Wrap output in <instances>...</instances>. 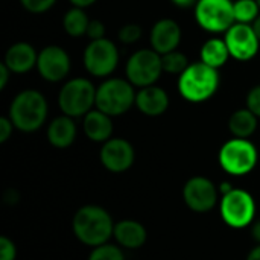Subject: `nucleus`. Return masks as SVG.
Masks as SVG:
<instances>
[{
  "label": "nucleus",
  "mask_w": 260,
  "mask_h": 260,
  "mask_svg": "<svg viewBox=\"0 0 260 260\" xmlns=\"http://www.w3.org/2000/svg\"><path fill=\"white\" fill-rule=\"evenodd\" d=\"M72 229L81 244L96 248L107 244L110 238H113L114 221L104 207L87 204L78 209L73 215Z\"/></svg>",
  "instance_id": "nucleus-1"
},
{
  "label": "nucleus",
  "mask_w": 260,
  "mask_h": 260,
  "mask_svg": "<svg viewBox=\"0 0 260 260\" xmlns=\"http://www.w3.org/2000/svg\"><path fill=\"white\" fill-rule=\"evenodd\" d=\"M221 78L216 69L198 61L189 64V67L178 76V93L190 104H203L209 101L218 91Z\"/></svg>",
  "instance_id": "nucleus-2"
},
{
  "label": "nucleus",
  "mask_w": 260,
  "mask_h": 260,
  "mask_svg": "<svg viewBox=\"0 0 260 260\" xmlns=\"http://www.w3.org/2000/svg\"><path fill=\"white\" fill-rule=\"evenodd\" d=\"M49 114V105L43 93L37 90H23L11 102L8 117L15 129L21 133H34L40 129Z\"/></svg>",
  "instance_id": "nucleus-3"
},
{
  "label": "nucleus",
  "mask_w": 260,
  "mask_h": 260,
  "mask_svg": "<svg viewBox=\"0 0 260 260\" xmlns=\"http://www.w3.org/2000/svg\"><path fill=\"white\" fill-rule=\"evenodd\" d=\"M218 161L225 174L232 177H244L256 169L259 152L250 139L233 137L221 146Z\"/></svg>",
  "instance_id": "nucleus-4"
},
{
  "label": "nucleus",
  "mask_w": 260,
  "mask_h": 260,
  "mask_svg": "<svg viewBox=\"0 0 260 260\" xmlns=\"http://www.w3.org/2000/svg\"><path fill=\"white\" fill-rule=\"evenodd\" d=\"M96 87L85 78L67 81L58 93V107L62 114L70 117H84L96 107Z\"/></svg>",
  "instance_id": "nucleus-5"
},
{
  "label": "nucleus",
  "mask_w": 260,
  "mask_h": 260,
  "mask_svg": "<svg viewBox=\"0 0 260 260\" xmlns=\"http://www.w3.org/2000/svg\"><path fill=\"white\" fill-rule=\"evenodd\" d=\"M134 85L128 79L110 78L96 90V108L111 117L125 114L136 105Z\"/></svg>",
  "instance_id": "nucleus-6"
},
{
  "label": "nucleus",
  "mask_w": 260,
  "mask_h": 260,
  "mask_svg": "<svg viewBox=\"0 0 260 260\" xmlns=\"http://www.w3.org/2000/svg\"><path fill=\"white\" fill-rule=\"evenodd\" d=\"M256 201L244 189H233L219 200V215L225 225L235 230L251 227L256 219Z\"/></svg>",
  "instance_id": "nucleus-7"
},
{
  "label": "nucleus",
  "mask_w": 260,
  "mask_h": 260,
  "mask_svg": "<svg viewBox=\"0 0 260 260\" xmlns=\"http://www.w3.org/2000/svg\"><path fill=\"white\" fill-rule=\"evenodd\" d=\"M126 79L139 88L155 85L163 73L161 55L154 49H140L134 52L125 66Z\"/></svg>",
  "instance_id": "nucleus-8"
},
{
  "label": "nucleus",
  "mask_w": 260,
  "mask_h": 260,
  "mask_svg": "<svg viewBox=\"0 0 260 260\" xmlns=\"http://www.w3.org/2000/svg\"><path fill=\"white\" fill-rule=\"evenodd\" d=\"M195 20L206 32L225 34L236 23L233 0H198L195 5Z\"/></svg>",
  "instance_id": "nucleus-9"
},
{
  "label": "nucleus",
  "mask_w": 260,
  "mask_h": 260,
  "mask_svg": "<svg viewBox=\"0 0 260 260\" xmlns=\"http://www.w3.org/2000/svg\"><path fill=\"white\" fill-rule=\"evenodd\" d=\"M82 62L91 76L107 78L117 69L119 49L108 38L93 40L84 50Z\"/></svg>",
  "instance_id": "nucleus-10"
},
{
  "label": "nucleus",
  "mask_w": 260,
  "mask_h": 260,
  "mask_svg": "<svg viewBox=\"0 0 260 260\" xmlns=\"http://www.w3.org/2000/svg\"><path fill=\"white\" fill-rule=\"evenodd\" d=\"M219 189L212 180L203 175L192 177L183 187L184 204L195 213H207L218 204Z\"/></svg>",
  "instance_id": "nucleus-11"
},
{
  "label": "nucleus",
  "mask_w": 260,
  "mask_h": 260,
  "mask_svg": "<svg viewBox=\"0 0 260 260\" xmlns=\"http://www.w3.org/2000/svg\"><path fill=\"white\" fill-rule=\"evenodd\" d=\"M230 56L236 61H250L260 52V40L251 24L235 23L224 37Z\"/></svg>",
  "instance_id": "nucleus-12"
},
{
  "label": "nucleus",
  "mask_w": 260,
  "mask_h": 260,
  "mask_svg": "<svg viewBox=\"0 0 260 260\" xmlns=\"http://www.w3.org/2000/svg\"><path fill=\"white\" fill-rule=\"evenodd\" d=\"M99 158L107 171L113 174H122L134 165L136 151L126 139L111 137L110 140L102 143Z\"/></svg>",
  "instance_id": "nucleus-13"
},
{
  "label": "nucleus",
  "mask_w": 260,
  "mask_h": 260,
  "mask_svg": "<svg viewBox=\"0 0 260 260\" xmlns=\"http://www.w3.org/2000/svg\"><path fill=\"white\" fill-rule=\"evenodd\" d=\"M38 73L47 82H59L70 72V56L59 46H46L38 52Z\"/></svg>",
  "instance_id": "nucleus-14"
},
{
  "label": "nucleus",
  "mask_w": 260,
  "mask_h": 260,
  "mask_svg": "<svg viewBox=\"0 0 260 260\" xmlns=\"http://www.w3.org/2000/svg\"><path fill=\"white\" fill-rule=\"evenodd\" d=\"M151 49L165 55L178 49L181 43V27L172 18H161L154 23L149 34Z\"/></svg>",
  "instance_id": "nucleus-15"
},
{
  "label": "nucleus",
  "mask_w": 260,
  "mask_h": 260,
  "mask_svg": "<svg viewBox=\"0 0 260 260\" xmlns=\"http://www.w3.org/2000/svg\"><path fill=\"white\" fill-rule=\"evenodd\" d=\"M136 107L142 114L157 117L169 108V96L158 85L143 87L136 94Z\"/></svg>",
  "instance_id": "nucleus-16"
},
{
  "label": "nucleus",
  "mask_w": 260,
  "mask_h": 260,
  "mask_svg": "<svg viewBox=\"0 0 260 260\" xmlns=\"http://www.w3.org/2000/svg\"><path fill=\"white\" fill-rule=\"evenodd\" d=\"M37 61H38L37 50L34 49L32 44L24 43V41L12 44L6 50L5 59H3L6 67L15 75H23V73L30 72L37 66Z\"/></svg>",
  "instance_id": "nucleus-17"
},
{
  "label": "nucleus",
  "mask_w": 260,
  "mask_h": 260,
  "mask_svg": "<svg viewBox=\"0 0 260 260\" xmlns=\"http://www.w3.org/2000/svg\"><path fill=\"white\" fill-rule=\"evenodd\" d=\"M113 238L116 239L117 245L126 250H137L142 248L148 239V232L143 224L134 219H123L114 224Z\"/></svg>",
  "instance_id": "nucleus-18"
},
{
  "label": "nucleus",
  "mask_w": 260,
  "mask_h": 260,
  "mask_svg": "<svg viewBox=\"0 0 260 260\" xmlns=\"http://www.w3.org/2000/svg\"><path fill=\"white\" fill-rule=\"evenodd\" d=\"M46 134H47L49 143L53 148L66 149V148H70L73 145V142L76 140L78 128H76V123H75L73 117L62 114V116L55 117L49 123Z\"/></svg>",
  "instance_id": "nucleus-19"
},
{
  "label": "nucleus",
  "mask_w": 260,
  "mask_h": 260,
  "mask_svg": "<svg viewBox=\"0 0 260 260\" xmlns=\"http://www.w3.org/2000/svg\"><path fill=\"white\" fill-rule=\"evenodd\" d=\"M82 129L85 136L96 143H105L113 136V120L107 113L94 108L84 116Z\"/></svg>",
  "instance_id": "nucleus-20"
},
{
  "label": "nucleus",
  "mask_w": 260,
  "mask_h": 260,
  "mask_svg": "<svg viewBox=\"0 0 260 260\" xmlns=\"http://www.w3.org/2000/svg\"><path fill=\"white\" fill-rule=\"evenodd\" d=\"M230 58V52L227 47L225 40L222 38H210L207 40L201 50H200V61L213 67V69H221L222 66L227 64Z\"/></svg>",
  "instance_id": "nucleus-21"
},
{
  "label": "nucleus",
  "mask_w": 260,
  "mask_h": 260,
  "mask_svg": "<svg viewBox=\"0 0 260 260\" xmlns=\"http://www.w3.org/2000/svg\"><path fill=\"white\" fill-rule=\"evenodd\" d=\"M257 120L259 117L253 111H250L248 108H241L230 116L229 129L233 134V137L250 139L257 129Z\"/></svg>",
  "instance_id": "nucleus-22"
},
{
  "label": "nucleus",
  "mask_w": 260,
  "mask_h": 260,
  "mask_svg": "<svg viewBox=\"0 0 260 260\" xmlns=\"http://www.w3.org/2000/svg\"><path fill=\"white\" fill-rule=\"evenodd\" d=\"M88 24H90L88 15L85 14V11L82 8H76V6L69 9L62 18V27H64L66 34L73 38L87 35Z\"/></svg>",
  "instance_id": "nucleus-23"
},
{
  "label": "nucleus",
  "mask_w": 260,
  "mask_h": 260,
  "mask_svg": "<svg viewBox=\"0 0 260 260\" xmlns=\"http://www.w3.org/2000/svg\"><path fill=\"white\" fill-rule=\"evenodd\" d=\"M235 21L251 24L260 14V8L256 0H235L233 2Z\"/></svg>",
  "instance_id": "nucleus-24"
},
{
  "label": "nucleus",
  "mask_w": 260,
  "mask_h": 260,
  "mask_svg": "<svg viewBox=\"0 0 260 260\" xmlns=\"http://www.w3.org/2000/svg\"><path fill=\"white\" fill-rule=\"evenodd\" d=\"M189 59L184 53L174 50L169 53L161 55V66H163V72L169 73V75H181L187 67H189Z\"/></svg>",
  "instance_id": "nucleus-25"
},
{
  "label": "nucleus",
  "mask_w": 260,
  "mask_h": 260,
  "mask_svg": "<svg viewBox=\"0 0 260 260\" xmlns=\"http://www.w3.org/2000/svg\"><path fill=\"white\" fill-rule=\"evenodd\" d=\"M88 260H125V254L120 245L114 244H104L91 250Z\"/></svg>",
  "instance_id": "nucleus-26"
},
{
  "label": "nucleus",
  "mask_w": 260,
  "mask_h": 260,
  "mask_svg": "<svg viewBox=\"0 0 260 260\" xmlns=\"http://www.w3.org/2000/svg\"><path fill=\"white\" fill-rule=\"evenodd\" d=\"M142 37V27L137 23H126L119 29V40L123 44H134Z\"/></svg>",
  "instance_id": "nucleus-27"
},
{
  "label": "nucleus",
  "mask_w": 260,
  "mask_h": 260,
  "mask_svg": "<svg viewBox=\"0 0 260 260\" xmlns=\"http://www.w3.org/2000/svg\"><path fill=\"white\" fill-rule=\"evenodd\" d=\"M20 3L30 14H44L56 3V0H20Z\"/></svg>",
  "instance_id": "nucleus-28"
},
{
  "label": "nucleus",
  "mask_w": 260,
  "mask_h": 260,
  "mask_svg": "<svg viewBox=\"0 0 260 260\" xmlns=\"http://www.w3.org/2000/svg\"><path fill=\"white\" fill-rule=\"evenodd\" d=\"M17 259V247L8 236H0V260Z\"/></svg>",
  "instance_id": "nucleus-29"
},
{
  "label": "nucleus",
  "mask_w": 260,
  "mask_h": 260,
  "mask_svg": "<svg viewBox=\"0 0 260 260\" xmlns=\"http://www.w3.org/2000/svg\"><path fill=\"white\" fill-rule=\"evenodd\" d=\"M247 108L260 119V84L253 87L247 94Z\"/></svg>",
  "instance_id": "nucleus-30"
},
{
  "label": "nucleus",
  "mask_w": 260,
  "mask_h": 260,
  "mask_svg": "<svg viewBox=\"0 0 260 260\" xmlns=\"http://www.w3.org/2000/svg\"><path fill=\"white\" fill-rule=\"evenodd\" d=\"M87 37L90 38V41L105 38V26H104V23L101 20H90L88 29H87Z\"/></svg>",
  "instance_id": "nucleus-31"
},
{
  "label": "nucleus",
  "mask_w": 260,
  "mask_h": 260,
  "mask_svg": "<svg viewBox=\"0 0 260 260\" xmlns=\"http://www.w3.org/2000/svg\"><path fill=\"white\" fill-rule=\"evenodd\" d=\"M14 123L9 117H0V143H5L9 140L14 131Z\"/></svg>",
  "instance_id": "nucleus-32"
},
{
  "label": "nucleus",
  "mask_w": 260,
  "mask_h": 260,
  "mask_svg": "<svg viewBox=\"0 0 260 260\" xmlns=\"http://www.w3.org/2000/svg\"><path fill=\"white\" fill-rule=\"evenodd\" d=\"M11 73H12V72L6 67V64H5V62H2V64H0V90H3V88L6 87V84H8V81H9Z\"/></svg>",
  "instance_id": "nucleus-33"
},
{
  "label": "nucleus",
  "mask_w": 260,
  "mask_h": 260,
  "mask_svg": "<svg viewBox=\"0 0 260 260\" xmlns=\"http://www.w3.org/2000/svg\"><path fill=\"white\" fill-rule=\"evenodd\" d=\"M175 6H178V8H195V5L198 3V0H171Z\"/></svg>",
  "instance_id": "nucleus-34"
},
{
  "label": "nucleus",
  "mask_w": 260,
  "mask_h": 260,
  "mask_svg": "<svg viewBox=\"0 0 260 260\" xmlns=\"http://www.w3.org/2000/svg\"><path fill=\"white\" fill-rule=\"evenodd\" d=\"M73 6H76V8H82V9H85V8H88V6H91V5H94L98 0H69Z\"/></svg>",
  "instance_id": "nucleus-35"
},
{
  "label": "nucleus",
  "mask_w": 260,
  "mask_h": 260,
  "mask_svg": "<svg viewBox=\"0 0 260 260\" xmlns=\"http://www.w3.org/2000/svg\"><path fill=\"white\" fill-rule=\"evenodd\" d=\"M251 236L257 244H260V219L251 224Z\"/></svg>",
  "instance_id": "nucleus-36"
},
{
  "label": "nucleus",
  "mask_w": 260,
  "mask_h": 260,
  "mask_svg": "<svg viewBox=\"0 0 260 260\" xmlns=\"http://www.w3.org/2000/svg\"><path fill=\"white\" fill-rule=\"evenodd\" d=\"M235 187H233V184L232 183H229V181H222L221 184H219V193H221V197L222 195H225V193H229L230 190H233Z\"/></svg>",
  "instance_id": "nucleus-37"
},
{
  "label": "nucleus",
  "mask_w": 260,
  "mask_h": 260,
  "mask_svg": "<svg viewBox=\"0 0 260 260\" xmlns=\"http://www.w3.org/2000/svg\"><path fill=\"white\" fill-rule=\"evenodd\" d=\"M247 260H260V244H257L247 256Z\"/></svg>",
  "instance_id": "nucleus-38"
},
{
  "label": "nucleus",
  "mask_w": 260,
  "mask_h": 260,
  "mask_svg": "<svg viewBox=\"0 0 260 260\" xmlns=\"http://www.w3.org/2000/svg\"><path fill=\"white\" fill-rule=\"evenodd\" d=\"M251 26H253V29H254V32H256V35H257V38L260 40V14L259 17L251 23Z\"/></svg>",
  "instance_id": "nucleus-39"
},
{
  "label": "nucleus",
  "mask_w": 260,
  "mask_h": 260,
  "mask_svg": "<svg viewBox=\"0 0 260 260\" xmlns=\"http://www.w3.org/2000/svg\"><path fill=\"white\" fill-rule=\"evenodd\" d=\"M257 2V5H259V8H260V0H256Z\"/></svg>",
  "instance_id": "nucleus-40"
}]
</instances>
